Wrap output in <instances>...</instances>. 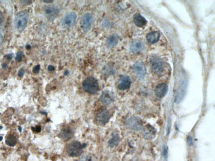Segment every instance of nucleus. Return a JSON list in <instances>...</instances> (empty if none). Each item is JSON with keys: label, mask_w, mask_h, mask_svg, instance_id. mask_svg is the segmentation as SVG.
Returning <instances> with one entry per match:
<instances>
[{"label": "nucleus", "mask_w": 215, "mask_h": 161, "mask_svg": "<svg viewBox=\"0 0 215 161\" xmlns=\"http://www.w3.org/2000/svg\"><path fill=\"white\" fill-rule=\"evenodd\" d=\"M26 48L28 49H28H30L31 48L30 45H27V46H26Z\"/></svg>", "instance_id": "7c9ffc66"}, {"label": "nucleus", "mask_w": 215, "mask_h": 161, "mask_svg": "<svg viewBox=\"0 0 215 161\" xmlns=\"http://www.w3.org/2000/svg\"><path fill=\"white\" fill-rule=\"evenodd\" d=\"M133 20H134V24H135L137 27H144V26L146 25L147 23L146 19L140 14H136L134 15Z\"/></svg>", "instance_id": "f3484780"}, {"label": "nucleus", "mask_w": 215, "mask_h": 161, "mask_svg": "<svg viewBox=\"0 0 215 161\" xmlns=\"http://www.w3.org/2000/svg\"><path fill=\"white\" fill-rule=\"evenodd\" d=\"M12 54H8V55H7V58L8 59H11L12 58Z\"/></svg>", "instance_id": "c756f323"}, {"label": "nucleus", "mask_w": 215, "mask_h": 161, "mask_svg": "<svg viewBox=\"0 0 215 161\" xmlns=\"http://www.w3.org/2000/svg\"><path fill=\"white\" fill-rule=\"evenodd\" d=\"M131 85V80L127 76H121L118 83V89L121 90H125L129 89Z\"/></svg>", "instance_id": "9d476101"}, {"label": "nucleus", "mask_w": 215, "mask_h": 161, "mask_svg": "<svg viewBox=\"0 0 215 161\" xmlns=\"http://www.w3.org/2000/svg\"><path fill=\"white\" fill-rule=\"evenodd\" d=\"M4 17L3 13L0 11V25H1L2 23H4Z\"/></svg>", "instance_id": "a878e982"}, {"label": "nucleus", "mask_w": 215, "mask_h": 161, "mask_svg": "<svg viewBox=\"0 0 215 161\" xmlns=\"http://www.w3.org/2000/svg\"><path fill=\"white\" fill-rule=\"evenodd\" d=\"M25 73V70L23 69H21L19 72H18V76L20 77H22L23 76V75Z\"/></svg>", "instance_id": "393cba45"}, {"label": "nucleus", "mask_w": 215, "mask_h": 161, "mask_svg": "<svg viewBox=\"0 0 215 161\" xmlns=\"http://www.w3.org/2000/svg\"><path fill=\"white\" fill-rule=\"evenodd\" d=\"M101 101L104 104V105H110L112 103L114 100V97L112 93L109 91H104L101 96Z\"/></svg>", "instance_id": "4468645a"}, {"label": "nucleus", "mask_w": 215, "mask_h": 161, "mask_svg": "<svg viewBox=\"0 0 215 161\" xmlns=\"http://www.w3.org/2000/svg\"><path fill=\"white\" fill-rule=\"evenodd\" d=\"M167 85L165 83H160L156 85L154 93L158 97H164L167 92Z\"/></svg>", "instance_id": "9b49d317"}, {"label": "nucleus", "mask_w": 215, "mask_h": 161, "mask_svg": "<svg viewBox=\"0 0 215 161\" xmlns=\"http://www.w3.org/2000/svg\"><path fill=\"white\" fill-rule=\"evenodd\" d=\"M152 69L153 71L157 74H160L162 73L164 69V64L160 58H154L152 59Z\"/></svg>", "instance_id": "6e6552de"}, {"label": "nucleus", "mask_w": 215, "mask_h": 161, "mask_svg": "<svg viewBox=\"0 0 215 161\" xmlns=\"http://www.w3.org/2000/svg\"><path fill=\"white\" fill-rule=\"evenodd\" d=\"M155 135H156V130L152 126L150 125L145 126V128L143 129V136L145 139H152L155 136Z\"/></svg>", "instance_id": "ddd939ff"}, {"label": "nucleus", "mask_w": 215, "mask_h": 161, "mask_svg": "<svg viewBox=\"0 0 215 161\" xmlns=\"http://www.w3.org/2000/svg\"><path fill=\"white\" fill-rule=\"evenodd\" d=\"M43 1L45 2V3H46V4H50V3H53V0H43Z\"/></svg>", "instance_id": "c85d7f7f"}, {"label": "nucleus", "mask_w": 215, "mask_h": 161, "mask_svg": "<svg viewBox=\"0 0 215 161\" xmlns=\"http://www.w3.org/2000/svg\"><path fill=\"white\" fill-rule=\"evenodd\" d=\"M133 69L137 76L141 78V79H143L145 77V75H146V67H145L142 62H137L134 65Z\"/></svg>", "instance_id": "1a4fd4ad"}, {"label": "nucleus", "mask_w": 215, "mask_h": 161, "mask_svg": "<svg viewBox=\"0 0 215 161\" xmlns=\"http://www.w3.org/2000/svg\"><path fill=\"white\" fill-rule=\"evenodd\" d=\"M44 13L49 20H53L56 19L59 13V9L54 6H48L44 7Z\"/></svg>", "instance_id": "423d86ee"}, {"label": "nucleus", "mask_w": 215, "mask_h": 161, "mask_svg": "<svg viewBox=\"0 0 215 161\" xmlns=\"http://www.w3.org/2000/svg\"><path fill=\"white\" fill-rule=\"evenodd\" d=\"M85 145H82L79 141H72L67 147V152L70 157H78L81 155Z\"/></svg>", "instance_id": "7ed1b4c3"}, {"label": "nucleus", "mask_w": 215, "mask_h": 161, "mask_svg": "<svg viewBox=\"0 0 215 161\" xmlns=\"http://www.w3.org/2000/svg\"><path fill=\"white\" fill-rule=\"evenodd\" d=\"M118 142H119L118 135L113 134V136L111 137V138L109 139V141L108 143L111 147H113L116 146V145L118 143Z\"/></svg>", "instance_id": "412c9836"}, {"label": "nucleus", "mask_w": 215, "mask_h": 161, "mask_svg": "<svg viewBox=\"0 0 215 161\" xmlns=\"http://www.w3.org/2000/svg\"><path fill=\"white\" fill-rule=\"evenodd\" d=\"M40 69V65H37V66H36L35 67H34V68H33V73H34L37 74V73H38V72H39Z\"/></svg>", "instance_id": "5701e85b"}, {"label": "nucleus", "mask_w": 215, "mask_h": 161, "mask_svg": "<svg viewBox=\"0 0 215 161\" xmlns=\"http://www.w3.org/2000/svg\"><path fill=\"white\" fill-rule=\"evenodd\" d=\"M40 127L39 126H37V127H36V128H35V132H37V133H38V132H39V131H40Z\"/></svg>", "instance_id": "cd10ccee"}, {"label": "nucleus", "mask_w": 215, "mask_h": 161, "mask_svg": "<svg viewBox=\"0 0 215 161\" xmlns=\"http://www.w3.org/2000/svg\"><path fill=\"white\" fill-rule=\"evenodd\" d=\"M109 118L110 115L109 111L107 109L102 108L96 114L95 119H96L97 122L100 125H104L108 122V121L109 120Z\"/></svg>", "instance_id": "0eeeda50"}, {"label": "nucleus", "mask_w": 215, "mask_h": 161, "mask_svg": "<svg viewBox=\"0 0 215 161\" xmlns=\"http://www.w3.org/2000/svg\"><path fill=\"white\" fill-rule=\"evenodd\" d=\"M144 49V44L141 41L135 40L131 43L130 46V50L133 53H138L142 52Z\"/></svg>", "instance_id": "f8f14e48"}, {"label": "nucleus", "mask_w": 215, "mask_h": 161, "mask_svg": "<svg viewBox=\"0 0 215 161\" xmlns=\"http://www.w3.org/2000/svg\"><path fill=\"white\" fill-rule=\"evenodd\" d=\"M54 69H55V68H54V67L53 66H49L48 67V70L49 71H54Z\"/></svg>", "instance_id": "bb28decb"}, {"label": "nucleus", "mask_w": 215, "mask_h": 161, "mask_svg": "<svg viewBox=\"0 0 215 161\" xmlns=\"http://www.w3.org/2000/svg\"><path fill=\"white\" fill-rule=\"evenodd\" d=\"M23 52H17V54L16 58H15V60H16L17 61H21L23 59Z\"/></svg>", "instance_id": "4be33fe9"}, {"label": "nucleus", "mask_w": 215, "mask_h": 161, "mask_svg": "<svg viewBox=\"0 0 215 161\" xmlns=\"http://www.w3.org/2000/svg\"><path fill=\"white\" fill-rule=\"evenodd\" d=\"M129 125L131 126L132 128H134L136 129L140 128L142 126L140 120L138 118L131 119L130 120V122H129Z\"/></svg>", "instance_id": "aec40b11"}, {"label": "nucleus", "mask_w": 215, "mask_h": 161, "mask_svg": "<svg viewBox=\"0 0 215 161\" xmlns=\"http://www.w3.org/2000/svg\"><path fill=\"white\" fill-rule=\"evenodd\" d=\"M118 42V36L116 35V34H113V35H110L107 38V40H106V44L108 47L113 48L115 46Z\"/></svg>", "instance_id": "dca6fc26"}, {"label": "nucleus", "mask_w": 215, "mask_h": 161, "mask_svg": "<svg viewBox=\"0 0 215 161\" xmlns=\"http://www.w3.org/2000/svg\"><path fill=\"white\" fill-rule=\"evenodd\" d=\"M1 127H0V129H1Z\"/></svg>", "instance_id": "473e14b6"}, {"label": "nucleus", "mask_w": 215, "mask_h": 161, "mask_svg": "<svg viewBox=\"0 0 215 161\" xmlns=\"http://www.w3.org/2000/svg\"><path fill=\"white\" fill-rule=\"evenodd\" d=\"M72 134H73V133H72V129L69 128H67L61 131L60 133V136L62 139L65 140L70 138L72 136Z\"/></svg>", "instance_id": "a211bd4d"}, {"label": "nucleus", "mask_w": 215, "mask_h": 161, "mask_svg": "<svg viewBox=\"0 0 215 161\" xmlns=\"http://www.w3.org/2000/svg\"><path fill=\"white\" fill-rule=\"evenodd\" d=\"M82 87L85 91L89 94H95L99 90V83L97 80L93 77L86 78L83 82Z\"/></svg>", "instance_id": "f257e3e1"}, {"label": "nucleus", "mask_w": 215, "mask_h": 161, "mask_svg": "<svg viewBox=\"0 0 215 161\" xmlns=\"http://www.w3.org/2000/svg\"><path fill=\"white\" fill-rule=\"evenodd\" d=\"M77 15L74 12H70L66 14L63 18L62 25L64 28H70L73 27L76 24Z\"/></svg>", "instance_id": "39448f33"}, {"label": "nucleus", "mask_w": 215, "mask_h": 161, "mask_svg": "<svg viewBox=\"0 0 215 161\" xmlns=\"http://www.w3.org/2000/svg\"><path fill=\"white\" fill-rule=\"evenodd\" d=\"M4 38V30L0 28V44L2 43Z\"/></svg>", "instance_id": "b1692460"}, {"label": "nucleus", "mask_w": 215, "mask_h": 161, "mask_svg": "<svg viewBox=\"0 0 215 161\" xmlns=\"http://www.w3.org/2000/svg\"><path fill=\"white\" fill-rule=\"evenodd\" d=\"M28 13L27 11H21L17 15L15 19V25L17 30L21 32L25 29L28 23Z\"/></svg>", "instance_id": "f03ea898"}, {"label": "nucleus", "mask_w": 215, "mask_h": 161, "mask_svg": "<svg viewBox=\"0 0 215 161\" xmlns=\"http://www.w3.org/2000/svg\"><path fill=\"white\" fill-rule=\"evenodd\" d=\"M94 21V17L89 13H86L82 17L81 27L84 32H86L90 29Z\"/></svg>", "instance_id": "20e7f679"}, {"label": "nucleus", "mask_w": 215, "mask_h": 161, "mask_svg": "<svg viewBox=\"0 0 215 161\" xmlns=\"http://www.w3.org/2000/svg\"><path fill=\"white\" fill-rule=\"evenodd\" d=\"M160 32L158 31H152L148 34L146 36V40L149 44H155L160 39Z\"/></svg>", "instance_id": "2eb2a0df"}, {"label": "nucleus", "mask_w": 215, "mask_h": 161, "mask_svg": "<svg viewBox=\"0 0 215 161\" xmlns=\"http://www.w3.org/2000/svg\"><path fill=\"white\" fill-rule=\"evenodd\" d=\"M17 142V139L16 137H15V136H13V135L9 134L6 137V143L7 145H9V146H11V147L15 146V145H16Z\"/></svg>", "instance_id": "6ab92c4d"}, {"label": "nucleus", "mask_w": 215, "mask_h": 161, "mask_svg": "<svg viewBox=\"0 0 215 161\" xmlns=\"http://www.w3.org/2000/svg\"><path fill=\"white\" fill-rule=\"evenodd\" d=\"M2 139V137H0V141Z\"/></svg>", "instance_id": "2f4dec72"}]
</instances>
